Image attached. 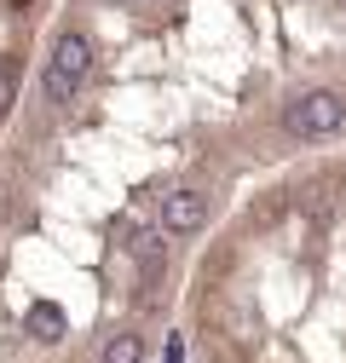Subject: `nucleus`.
I'll use <instances>...</instances> for the list:
<instances>
[{"label": "nucleus", "instance_id": "8", "mask_svg": "<svg viewBox=\"0 0 346 363\" xmlns=\"http://www.w3.org/2000/svg\"><path fill=\"white\" fill-rule=\"evenodd\" d=\"M335 6H346V0H335Z\"/></svg>", "mask_w": 346, "mask_h": 363}, {"label": "nucleus", "instance_id": "4", "mask_svg": "<svg viewBox=\"0 0 346 363\" xmlns=\"http://www.w3.org/2000/svg\"><path fill=\"white\" fill-rule=\"evenodd\" d=\"M99 363H145V335H133V329L110 335V340L99 346Z\"/></svg>", "mask_w": 346, "mask_h": 363}, {"label": "nucleus", "instance_id": "3", "mask_svg": "<svg viewBox=\"0 0 346 363\" xmlns=\"http://www.w3.org/2000/svg\"><path fill=\"white\" fill-rule=\"evenodd\" d=\"M156 225L167 237H196L202 225H208V196L196 185H179V191H167L162 208H156Z\"/></svg>", "mask_w": 346, "mask_h": 363}, {"label": "nucleus", "instance_id": "6", "mask_svg": "<svg viewBox=\"0 0 346 363\" xmlns=\"http://www.w3.org/2000/svg\"><path fill=\"white\" fill-rule=\"evenodd\" d=\"M29 329H35L40 340H58V335H64V311H58V306H29Z\"/></svg>", "mask_w": 346, "mask_h": 363}, {"label": "nucleus", "instance_id": "7", "mask_svg": "<svg viewBox=\"0 0 346 363\" xmlns=\"http://www.w3.org/2000/svg\"><path fill=\"white\" fill-rule=\"evenodd\" d=\"M12 99H18V86H12V75H6V69H0V116L12 110Z\"/></svg>", "mask_w": 346, "mask_h": 363}, {"label": "nucleus", "instance_id": "2", "mask_svg": "<svg viewBox=\"0 0 346 363\" xmlns=\"http://www.w3.org/2000/svg\"><path fill=\"white\" fill-rule=\"evenodd\" d=\"M283 127L294 133V139H306V145H318V139H335V133L346 127V99L335 93V86H312V93L289 99V110H283Z\"/></svg>", "mask_w": 346, "mask_h": 363}, {"label": "nucleus", "instance_id": "5", "mask_svg": "<svg viewBox=\"0 0 346 363\" xmlns=\"http://www.w3.org/2000/svg\"><path fill=\"white\" fill-rule=\"evenodd\" d=\"M167 231H162V225H156V231H133V259L145 265V271H156L162 259H167V242H162Z\"/></svg>", "mask_w": 346, "mask_h": 363}, {"label": "nucleus", "instance_id": "1", "mask_svg": "<svg viewBox=\"0 0 346 363\" xmlns=\"http://www.w3.org/2000/svg\"><path fill=\"white\" fill-rule=\"evenodd\" d=\"M86 75H93V40H86L81 29H64L52 40V52H47V69H40V93H47L52 104H69Z\"/></svg>", "mask_w": 346, "mask_h": 363}]
</instances>
